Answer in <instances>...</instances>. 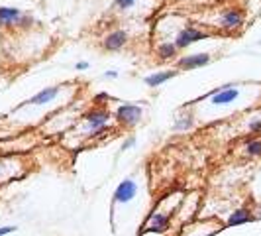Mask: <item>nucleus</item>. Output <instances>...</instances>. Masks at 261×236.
I'll use <instances>...</instances> for the list:
<instances>
[{
	"label": "nucleus",
	"instance_id": "nucleus-22",
	"mask_svg": "<svg viewBox=\"0 0 261 236\" xmlns=\"http://www.w3.org/2000/svg\"><path fill=\"white\" fill-rule=\"evenodd\" d=\"M89 67H91L89 61H77V63H75V69H77V71H87Z\"/></svg>",
	"mask_w": 261,
	"mask_h": 236
},
{
	"label": "nucleus",
	"instance_id": "nucleus-17",
	"mask_svg": "<svg viewBox=\"0 0 261 236\" xmlns=\"http://www.w3.org/2000/svg\"><path fill=\"white\" fill-rule=\"evenodd\" d=\"M242 152H244V156L249 157V159L261 157V136H249L248 140L244 142Z\"/></svg>",
	"mask_w": 261,
	"mask_h": 236
},
{
	"label": "nucleus",
	"instance_id": "nucleus-23",
	"mask_svg": "<svg viewBox=\"0 0 261 236\" xmlns=\"http://www.w3.org/2000/svg\"><path fill=\"white\" fill-rule=\"evenodd\" d=\"M118 77V71H106L105 79H116Z\"/></svg>",
	"mask_w": 261,
	"mask_h": 236
},
{
	"label": "nucleus",
	"instance_id": "nucleus-18",
	"mask_svg": "<svg viewBox=\"0 0 261 236\" xmlns=\"http://www.w3.org/2000/svg\"><path fill=\"white\" fill-rule=\"evenodd\" d=\"M246 130L251 136H259L261 134V116H251L246 124Z\"/></svg>",
	"mask_w": 261,
	"mask_h": 236
},
{
	"label": "nucleus",
	"instance_id": "nucleus-14",
	"mask_svg": "<svg viewBox=\"0 0 261 236\" xmlns=\"http://www.w3.org/2000/svg\"><path fill=\"white\" fill-rule=\"evenodd\" d=\"M177 75H179V69H163V71H153L151 75H145L144 83L147 85V87L155 89V87L165 85V83H167V81H171V79H175Z\"/></svg>",
	"mask_w": 261,
	"mask_h": 236
},
{
	"label": "nucleus",
	"instance_id": "nucleus-16",
	"mask_svg": "<svg viewBox=\"0 0 261 236\" xmlns=\"http://www.w3.org/2000/svg\"><path fill=\"white\" fill-rule=\"evenodd\" d=\"M255 221V215L249 207H240L230 213L228 221H226V226H242V224H248Z\"/></svg>",
	"mask_w": 261,
	"mask_h": 236
},
{
	"label": "nucleus",
	"instance_id": "nucleus-15",
	"mask_svg": "<svg viewBox=\"0 0 261 236\" xmlns=\"http://www.w3.org/2000/svg\"><path fill=\"white\" fill-rule=\"evenodd\" d=\"M179 48L175 45V41H159L155 48V55L159 61H177L179 59Z\"/></svg>",
	"mask_w": 261,
	"mask_h": 236
},
{
	"label": "nucleus",
	"instance_id": "nucleus-20",
	"mask_svg": "<svg viewBox=\"0 0 261 236\" xmlns=\"http://www.w3.org/2000/svg\"><path fill=\"white\" fill-rule=\"evenodd\" d=\"M134 144H136V136H128V138L122 142V150H130V148H134Z\"/></svg>",
	"mask_w": 261,
	"mask_h": 236
},
{
	"label": "nucleus",
	"instance_id": "nucleus-8",
	"mask_svg": "<svg viewBox=\"0 0 261 236\" xmlns=\"http://www.w3.org/2000/svg\"><path fill=\"white\" fill-rule=\"evenodd\" d=\"M144 230H140V234L145 232H155V234H163L171 228V215L169 213H163V210H153L149 213V217L145 219Z\"/></svg>",
	"mask_w": 261,
	"mask_h": 236
},
{
	"label": "nucleus",
	"instance_id": "nucleus-13",
	"mask_svg": "<svg viewBox=\"0 0 261 236\" xmlns=\"http://www.w3.org/2000/svg\"><path fill=\"white\" fill-rule=\"evenodd\" d=\"M195 128V114L193 110H189L187 106H183L179 110V114L175 116L173 124H171V130L173 132H189Z\"/></svg>",
	"mask_w": 261,
	"mask_h": 236
},
{
	"label": "nucleus",
	"instance_id": "nucleus-21",
	"mask_svg": "<svg viewBox=\"0 0 261 236\" xmlns=\"http://www.w3.org/2000/svg\"><path fill=\"white\" fill-rule=\"evenodd\" d=\"M14 230H16V226H14V224H8V226H0V236L12 234Z\"/></svg>",
	"mask_w": 261,
	"mask_h": 236
},
{
	"label": "nucleus",
	"instance_id": "nucleus-12",
	"mask_svg": "<svg viewBox=\"0 0 261 236\" xmlns=\"http://www.w3.org/2000/svg\"><path fill=\"white\" fill-rule=\"evenodd\" d=\"M212 61V55L210 53H187V55H181L177 59V69L179 71H195V69H200V67H206Z\"/></svg>",
	"mask_w": 261,
	"mask_h": 236
},
{
	"label": "nucleus",
	"instance_id": "nucleus-2",
	"mask_svg": "<svg viewBox=\"0 0 261 236\" xmlns=\"http://www.w3.org/2000/svg\"><path fill=\"white\" fill-rule=\"evenodd\" d=\"M34 24L32 14L14 6H0V26L2 28H30Z\"/></svg>",
	"mask_w": 261,
	"mask_h": 236
},
{
	"label": "nucleus",
	"instance_id": "nucleus-5",
	"mask_svg": "<svg viewBox=\"0 0 261 236\" xmlns=\"http://www.w3.org/2000/svg\"><path fill=\"white\" fill-rule=\"evenodd\" d=\"M244 24H246V14H244L242 8H236V6L224 8L220 16H218V28L222 32H228V34L238 32Z\"/></svg>",
	"mask_w": 261,
	"mask_h": 236
},
{
	"label": "nucleus",
	"instance_id": "nucleus-11",
	"mask_svg": "<svg viewBox=\"0 0 261 236\" xmlns=\"http://www.w3.org/2000/svg\"><path fill=\"white\" fill-rule=\"evenodd\" d=\"M128 41H130V36H128V32L126 30H122V28H116V30H112V32H108L102 41H100V45H102V50L105 52H120V50H124L126 45H128Z\"/></svg>",
	"mask_w": 261,
	"mask_h": 236
},
{
	"label": "nucleus",
	"instance_id": "nucleus-3",
	"mask_svg": "<svg viewBox=\"0 0 261 236\" xmlns=\"http://www.w3.org/2000/svg\"><path fill=\"white\" fill-rule=\"evenodd\" d=\"M240 97H242V87L240 85H222V87H216L214 91H210L206 95L210 105L216 106V108L234 105V103H238Z\"/></svg>",
	"mask_w": 261,
	"mask_h": 236
},
{
	"label": "nucleus",
	"instance_id": "nucleus-10",
	"mask_svg": "<svg viewBox=\"0 0 261 236\" xmlns=\"http://www.w3.org/2000/svg\"><path fill=\"white\" fill-rule=\"evenodd\" d=\"M138 183L134 181V179H124V181H120L118 187L114 189V193H112V207H116V205H128L132 203L136 197H138Z\"/></svg>",
	"mask_w": 261,
	"mask_h": 236
},
{
	"label": "nucleus",
	"instance_id": "nucleus-4",
	"mask_svg": "<svg viewBox=\"0 0 261 236\" xmlns=\"http://www.w3.org/2000/svg\"><path fill=\"white\" fill-rule=\"evenodd\" d=\"M114 118H116V122L120 126H124V128H134V126H138V124L142 122V118H144V108L140 105H136V103H124V105H120L116 108Z\"/></svg>",
	"mask_w": 261,
	"mask_h": 236
},
{
	"label": "nucleus",
	"instance_id": "nucleus-7",
	"mask_svg": "<svg viewBox=\"0 0 261 236\" xmlns=\"http://www.w3.org/2000/svg\"><path fill=\"white\" fill-rule=\"evenodd\" d=\"M26 171L22 170V161L20 157L12 156H0V185L8 183L10 179L24 177Z\"/></svg>",
	"mask_w": 261,
	"mask_h": 236
},
{
	"label": "nucleus",
	"instance_id": "nucleus-19",
	"mask_svg": "<svg viewBox=\"0 0 261 236\" xmlns=\"http://www.w3.org/2000/svg\"><path fill=\"white\" fill-rule=\"evenodd\" d=\"M136 2H138V0H114V10L126 12V10H130Z\"/></svg>",
	"mask_w": 261,
	"mask_h": 236
},
{
	"label": "nucleus",
	"instance_id": "nucleus-1",
	"mask_svg": "<svg viewBox=\"0 0 261 236\" xmlns=\"http://www.w3.org/2000/svg\"><path fill=\"white\" fill-rule=\"evenodd\" d=\"M110 122V110L105 108V106H92L89 108L85 114H83V120H81V136L83 138H92L96 134L106 128V124Z\"/></svg>",
	"mask_w": 261,
	"mask_h": 236
},
{
	"label": "nucleus",
	"instance_id": "nucleus-9",
	"mask_svg": "<svg viewBox=\"0 0 261 236\" xmlns=\"http://www.w3.org/2000/svg\"><path fill=\"white\" fill-rule=\"evenodd\" d=\"M208 36H210L208 32H202V30H198L196 26H183L177 32V36H175L173 41H175V45L179 50H187V48L198 43L200 39H206Z\"/></svg>",
	"mask_w": 261,
	"mask_h": 236
},
{
	"label": "nucleus",
	"instance_id": "nucleus-6",
	"mask_svg": "<svg viewBox=\"0 0 261 236\" xmlns=\"http://www.w3.org/2000/svg\"><path fill=\"white\" fill-rule=\"evenodd\" d=\"M61 91H63V85H53V87H45V89H41V91H38L34 97H30V99H26L24 103H20V105L16 106L14 110L18 112V110H22V108H26V106H47L51 105L53 101L61 95Z\"/></svg>",
	"mask_w": 261,
	"mask_h": 236
}]
</instances>
